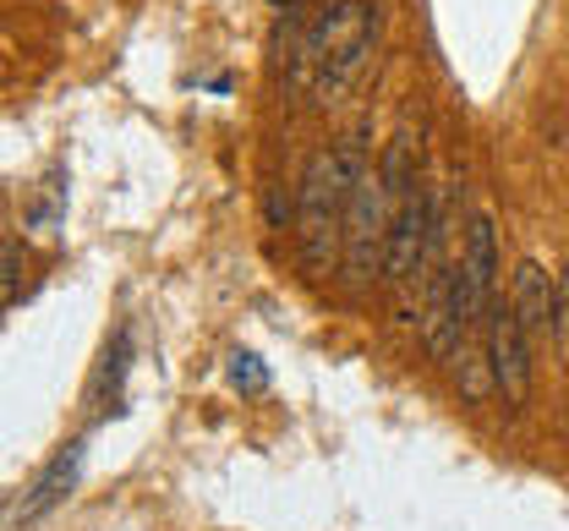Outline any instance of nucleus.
<instances>
[{
	"instance_id": "obj_11",
	"label": "nucleus",
	"mask_w": 569,
	"mask_h": 531,
	"mask_svg": "<svg viewBox=\"0 0 569 531\" xmlns=\"http://www.w3.org/2000/svg\"><path fill=\"white\" fill-rule=\"evenodd\" d=\"M269 6H280V11H284V6H296V0H269Z\"/></svg>"
},
{
	"instance_id": "obj_3",
	"label": "nucleus",
	"mask_w": 569,
	"mask_h": 531,
	"mask_svg": "<svg viewBox=\"0 0 569 531\" xmlns=\"http://www.w3.org/2000/svg\"><path fill=\"white\" fill-rule=\"evenodd\" d=\"M395 209H400V198L383 187V176L372 164L356 187L351 209H346V236H340V269H346L351 291H367L383 274V241H389V226H395Z\"/></svg>"
},
{
	"instance_id": "obj_8",
	"label": "nucleus",
	"mask_w": 569,
	"mask_h": 531,
	"mask_svg": "<svg viewBox=\"0 0 569 531\" xmlns=\"http://www.w3.org/2000/svg\"><path fill=\"white\" fill-rule=\"evenodd\" d=\"M71 465H77V450H71V455H61L56 465H50V471H44V477H39V493H33V504H28L22 515H39V510H44V504L61 493V482H71Z\"/></svg>"
},
{
	"instance_id": "obj_2",
	"label": "nucleus",
	"mask_w": 569,
	"mask_h": 531,
	"mask_svg": "<svg viewBox=\"0 0 569 531\" xmlns=\"http://www.w3.org/2000/svg\"><path fill=\"white\" fill-rule=\"evenodd\" d=\"M378 50V0H323V11L296 39L290 82L318 104H340Z\"/></svg>"
},
{
	"instance_id": "obj_5",
	"label": "nucleus",
	"mask_w": 569,
	"mask_h": 531,
	"mask_svg": "<svg viewBox=\"0 0 569 531\" xmlns=\"http://www.w3.org/2000/svg\"><path fill=\"white\" fill-rule=\"evenodd\" d=\"M493 280H498V230L488 214H471L466 220V241H460V258H455V285H460V307H466L471 323L488 318Z\"/></svg>"
},
{
	"instance_id": "obj_10",
	"label": "nucleus",
	"mask_w": 569,
	"mask_h": 531,
	"mask_svg": "<svg viewBox=\"0 0 569 531\" xmlns=\"http://www.w3.org/2000/svg\"><path fill=\"white\" fill-rule=\"evenodd\" d=\"M230 379L241 383V389H263V383H269V373H263V362H258V357H247V351H241V357L230 362Z\"/></svg>"
},
{
	"instance_id": "obj_4",
	"label": "nucleus",
	"mask_w": 569,
	"mask_h": 531,
	"mask_svg": "<svg viewBox=\"0 0 569 531\" xmlns=\"http://www.w3.org/2000/svg\"><path fill=\"white\" fill-rule=\"evenodd\" d=\"M488 383L503 394V405H526L531 394V340L503 297L488 307Z\"/></svg>"
},
{
	"instance_id": "obj_6",
	"label": "nucleus",
	"mask_w": 569,
	"mask_h": 531,
	"mask_svg": "<svg viewBox=\"0 0 569 531\" xmlns=\"http://www.w3.org/2000/svg\"><path fill=\"white\" fill-rule=\"evenodd\" d=\"M553 302H559V280H548V269L537 258H520L515 263V280H509V307H515L526 340L553 334Z\"/></svg>"
},
{
	"instance_id": "obj_1",
	"label": "nucleus",
	"mask_w": 569,
	"mask_h": 531,
	"mask_svg": "<svg viewBox=\"0 0 569 531\" xmlns=\"http://www.w3.org/2000/svg\"><path fill=\"white\" fill-rule=\"evenodd\" d=\"M367 170H372L367 127H351L346 138L323 143L301 164V181H296V241H301L307 269H329L340 258L346 209H351V198Z\"/></svg>"
},
{
	"instance_id": "obj_7",
	"label": "nucleus",
	"mask_w": 569,
	"mask_h": 531,
	"mask_svg": "<svg viewBox=\"0 0 569 531\" xmlns=\"http://www.w3.org/2000/svg\"><path fill=\"white\" fill-rule=\"evenodd\" d=\"M22 269H28L22 247H17V241H0V307L17 302V291H22Z\"/></svg>"
},
{
	"instance_id": "obj_9",
	"label": "nucleus",
	"mask_w": 569,
	"mask_h": 531,
	"mask_svg": "<svg viewBox=\"0 0 569 531\" xmlns=\"http://www.w3.org/2000/svg\"><path fill=\"white\" fill-rule=\"evenodd\" d=\"M553 340H559V357L569 368V263L559 269V302H553Z\"/></svg>"
}]
</instances>
